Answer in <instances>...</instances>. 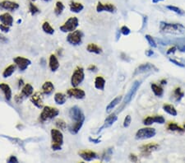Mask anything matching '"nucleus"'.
Here are the masks:
<instances>
[{
  "label": "nucleus",
  "mask_w": 185,
  "mask_h": 163,
  "mask_svg": "<svg viewBox=\"0 0 185 163\" xmlns=\"http://www.w3.org/2000/svg\"><path fill=\"white\" fill-rule=\"evenodd\" d=\"M153 55H154V52H153L152 50H147V52H146V55L148 56V57H151V56H152Z\"/></svg>",
  "instance_id": "5fc2aeb1"
},
{
  "label": "nucleus",
  "mask_w": 185,
  "mask_h": 163,
  "mask_svg": "<svg viewBox=\"0 0 185 163\" xmlns=\"http://www.w3.org/2000/svg\"><path fill=\"white\" fill-rule=\"evenodd\" d=\"M16 66H17V65H15V64H11V65L8 66L5 69L3 70V78H7L11 77V76L14 73L15 70H16Z\"/></svg>",
  "instance_id": "c756f323"
},
{
  "label": "nucleus",
  "mask_w": 185,
  "mask_h": 163,
  "mask_svg": "<svg viewBox=\"0 0 185 163\" xmlns=\"http://www.w3.org/2000/svg\"><path fill=\"white\" fill-rule=\"evenodd\" d=\"M86 50L90 53H93V54H96V55H100L103 52L102 48L100 46H98L97 45L91 43L89 44L86 47Z\"/></svg>",
  "instance_id": "cd10ccee"
},
{
  "label": "nucleus",
  "mask_w": 185,
  "mask_h": 163,
  "mask_svg": "<svg viewBox=\"0 0 185 163\" xmlns=\"http://www.w3.org/2000/svg\"><path fill=\"white\" fill-rule=\"evenodd\" d=\"M159 144L157 143H149V144H145L142 145L140 148V151L141 153L143 156H147V155H150L152 151H156L159 148Z\"/></svg>",
  "instance_id": "2eb2a0df"
},
{
  "label": "nucleus",
  "mask_w": 185,
  "mask_h": 163,
  "mask_svg": "<svg viewBox=\"0 0 185 163\" xmlns=\"http://www.w3.org/2000/svg\"><path fill=\"white\" fill-rule=\"evenodd\" d=\"M55 125L57 128H59V129H61V130H65L67 128V124H66V122H65L63 119H57L55 121Z\"/></svg>",
  "instance_id": "e433bc0d"
},
{
  "label": "nucleus",
  "mask_w": 185,
  "mask_h": 163,
  "mask_svg": "<svg viewBox=\"0 0 185 163\" xmlns=\"http://www.w3.org/2000/svg\"><path fill=\"white\" fill-rule=\"evenodd\" d=\"M152 118V122L154 123H158V124H164L165 119L163 116L161 115H156V116H151Z\"/></svg>",
  "instance_id": "a19ab883"
},
{
  "label": "nucleus",
  "mask_w": 185,
  "mask_h": 163,
  "mask_svg": "<svg viewBox=\"0 0 185 163\" xmlns=\"http://www.w3.org/2000/svg\"><path fill=\"white\" fill-rule=\"evenodd\" d=\"M54 91V86L53 82L50 81H47L42 85V91L43 94L46 95V96H50L53 93Z\"/></svg>",
  "instance_id": "4be33fe9"
},
{
  "label": "nucleus",
  "mask_w": 185,
  "mask_h": 163,
  "mask_svg": "<svg viewBox=\"0 0 185 163\" xmlns=\"http://www.w3.org/2000/svg\"><path fill=\"white\" fill-rule=\"evenodd\" d=\"M120 32L121 34H123V35H128L130 33H131V31H130V29L128 27V26H123L121 27Z\"/></svg>",
  "instance_id": "37998d69"
},
{
  "label": "nucleus",
  "mask_w": 185,
  "mask_h": 163,
  "mask_svg": "<svg viewBox=\"0 0 185 163\" xmlns=\"http://www.w3.org/2000/svg\"><path fill=\"white\" fill-rule=\"evenodd\" d=\"M8 42V40L3 34H0V44H6Z\"/></svg>",
  "instance_id": "a18cd8bd"
},
{
  "label": "nucleus",
  "mask_w": 185,
  "mask_h": 163,
  "mask_svg": "<svg viewBox=\"0 0 185 163\" xmlns=\"http://www.w3.org/2000/svg\"><path fill=\"white\" fill-rule=\"evenodd\" d=\"M153 68H154V69L157 70V68H156L154 65L149 64V63L141 64V65H140V66H139V67H138V68L135 70L134 75H136V74H140V73H146V72H148V71L152 70Z\"/></svg>",
  "instance_id": "6ab92c4d"
},
{
  "label": "nucleus",
  "mask_w": 185,
  "mask_h": 163,
  "mask_svg": "<svg viewBox=\"0 0 185 163\" xmlns=\"http://www.w3.org/2000/svg\"><path fill=\"white\" fill-rule=\"evenodd\" d=\"M89 142L93 143H100L101 142V140L100 138H92L91 137L89 138Z\"/></svg>",
  "instance_id": "603ef678"
},
{
  "label": "nucleus",
  "mask_w": 185,
  "mask_h": 163,
  "mask_svg": "<svg viewBox=\"0 0 185 163\" xmlns=\"http://www.w3.org/2000/svg\"><path fill=\"white\" fill-rule=\"evenodd\" d=\"M67 101V96L66 95H64L62 92H57L54 95V101H55L56 104L58 105H63L65 102Z\"/></svg>",
  "instance_id": "c85d7f7f"
},
{
  "label": "nucleus",
  "mask_w": 185,
  "mask_h": 163,
  "mask_svg": "<svg viewBox=\"0 0 185 163\" xmlns=\"http://www.w3.org/2000/svg\"><path fill=\"white\" fill-rule=\"evenodd\" d=\"M0 90L2 91L4 94V97L8 101H10L12 99V89L10 88V86L7 83L2 82L0 83Z\"/></svg>",
  "instance_id": "a211bd4d"
},
{
  "label": "nucleus",
  "mask_w": 185,
  "mask_h": 163,
  "mask_svg": "<svg viewBox=\"0 0 185 163\" xmlns=\"http://www.w3.org/2000/svg\"><path fill=\"white\" fill-rule=\"evenodd\" d=\"M184 128H185V125H184Z\"/></svg>",
  "instance_id": "e2e57ef3"
},
{
  "label": "nucleus",
  "mask_w": 185,
  "mask_h": 163,
  "mask_svg": "<svg viewBox=\"0 0 185 163\" xmlns=\"http://www.w3.org/2000/svg\"><path fill=\"white\" fill-rule=\"evenodd\" d=\"M79 155L80 157L86 161H91L99 157L96 152L92 151H79Z\"/></svg>",
  "instance_id": "f3484780"
},
{
  "label": "nucleus",
  "mask_w": 185,
  "mask_h": 163,
  "mask_svg": "<svg viewBox=\"0 0 185 163\" xmlns=\"http://www.w3.org/2000/svg\"><path fill=\"white\" fill-rule=\"evenodd\" d=\"M31 2H35V1H37V0H31Z\"/></svg>",
  "instance_id": "680f3d73"
},
{
  "label": "nucleus",
  "mask_w": 185,
  "mask_h": 163,
  "mask_svg": "<svg viewBox=\"0 0 185 163\" xmlns=\"http://www.w3.org/2000/svg\"><path fill=\"white\" fill-rule=\"evenodd\" d=\"M64 8H65L64 4L62 3L61 1L56 2L55 7H54V14H55L56 16H60V15L63 12V11H64Z\"/></svg>",
  "instance_id": "7c9ffc66"
},
{
  "label": "nucleus",
  "mask_w": 185,
  "mask_h": 163,
  "mask_svg": "<svg viewBox=\"0 0 185 163\" xmlns=\"http://www.w3.org/2000/svg\"><path fill=\"white\" fill-rule=\"evenodd\" d=\"M151 88V90L156 96H162L164 90H163V88L161 87H160V86L155 84V83H152Z\"/></svg>",
  "instance_id": "72a5a7b5"
},
{
  "label": "nucleus",
  "mask_w": 185,
  "mask_h": 163,
  "mask_svg": "<svg viewBox=\"0 0 185 163\" xmlns=\"http://www.w3.org/2000/svg\"><path fill=\"white\" fill-rule=\"evenodd\" d=\"M166 8L169 9L170 11H172V12H175L177 14L179 15H184V11H183L182 9L179 8L176 6H172V5H168L166 6Z\"/></svg>",
  "instance_id": "4c0bfd02"
},
{
  "label": "nucleus",
  "mask_w": 185,
  "mask_h": 163,
  "mask_svg": "<svg viewBox=\"0 0 185 163\" xmlns=\"http://www.w3.org/2000/svg\"><path fill=\"white\" fill-rule=\"evenodd\" d=\"M131 122H132V117L131 115H127L124 119V121H123V127L124 128H128L129 127V125H131Z\"/></svg>",
  "instance_id": "79ce46f5"
},
{
  "label": "nucleus",
  "mask_w": 185,
  "mask_h": 163,
  "mask_svg": "<svg viewBox=\"0 0 185 163\" xmlns=\"http://www.w3.org/2000/svg\"><path fill=\"white\" fill-rule=\"evenodd\" d=\"M31 101L33 105L36 106L39 109H42L44 107V103H43V94L41 92H35V94H32L31 96Z\"/></svg>",
  "instance_id": "4468645a"
},
{
  "label": "nucleus",
  "mask_w": 185,
  "mask_h": 163,
  "mask_svg": "<svg viewBox=\"0 0 185 163\" xmlns=\"http://www.w3.org/2000/svg\"><path fill=\"white\" fill-rule=\"evenodd\" d=\"M160 29L165 34L174 35H185V26L179 23H168L161 22L160 24Z\"/></svg>",
  "instance_id": "f257e3e1"
},
{
  "label": "nucleus",
  "mask_w": 185,
  "mask_h": 163,
  "mask_svg": "<svg viewBox=\"0 0 185 163\" xmlns=\"http://www.w3.org/2000/svg\"><path fill=\"white\" fill-rule=\"evenodd\" d=\"M177 50L176 47H172V48H170V50L167 51V55H170V54H174V53Z\"/></svg>",
  "instance_id": "864d4df0"
},
{
  "label": "nucleus",
  "mask_w": 185,
  "mask_h": 163,
  "mask_svg": "<svg viewBox=\"0 0 185 163\" xmlns=\"http://www.w3.org/2000/svg\"><path fill=\"white\" fill-rule=\"evenodd\" d=\"M69 9L72 12L74 13H79L84 9L83 4L78 2H75V1H71L69 3Z\"/></svg>",
  "instance_id": "b1692460"
},
{
  "label": "nucleus",
  "mask_w": 185,
  "mask_h": 163,
  "mask_svg": "<svg viewBox=\"0 0 185 163\" xmlns=\"http://www.w3.org/2000/svg\"><path fill=\"white\" fill-rule=\"evenodd\" d=\"M8 162L9 163H18V159L17 158V157L16 156H11V157H9L8 159Z\"/></svg>",
  "instance_id": "de8ad7c7"
},
{
  "label": "nucleus",
  "mask_w": 185,
  "mask_h": 163,
  "mask_svg": "<svg viewBox=\"0 0 185 163\" xmlns=\"http://www.w3.org/2000/svg\"><path fill=\"white\" fill-rule=\"evenodd\" d=\"M51 138H52V144L62 146L63 144V134L60 130L52 128L50 131Z\"/></svg>",
  "instance_id": "9d476101"
},
{
  "label": "nucleus",
  "mask_w": 185,
  "mask_h": 163,
  "mask_svg": "<svg viewBox=\"0 0 185 163\" xmlns=\"http://www.w3.org/2000/svg\"><path fill=\"white\" fill-rule=\"evenodd\" d=\"M44 2H50V1H51V0H44Z\"/></svg>",
  "instance_id": "052dcab7"
},
{
  "label": "nucleus",
  "mask_w": 185,
  "mask_h": 163,
  "mask_svg": "<svg viewBox=\"0 0 185 163\" xmlns=\"http://www.w3.org/2000/svg\"><path fill=\"white\" fill-rule=\"evenodd\" d=\"M84 124V121H76L74 124H72L68 126V131L72 134H77L78 132L81 130V128H82Z\"/></svg>",
  "instance_id": "412c9836"
},
{
  "label": "nucleus",
  "mask_w": 185,
  "mask_h": 163,
  "mask_svg": "<svg viewBox=\"0 0 185 163\" xmlns=\"http://www.w3.org/2000/svg\"><path fill=\"white\" fill-rule=\"evenodd\" d=\"M166 82H166V80H162V81L161 82V83L162 85L166 84Z\"/></svg>",
  "instance_id": "13d9d810"
},
{
  "label": "nucleus",
  "mask_w": 185,
  "mask_h": 163,
  "mask_svg": "<svg viewBox=\"0 0 185 163\" xmlns=\"http://www.w3.org/2000/svg\"><path fill=\"white\" fill-rule=\"evenodd\" d=\"M140 86H141V82L140 81H135L132 83V88H131L129 91L128 92V94H127L126 96H125V99H124V101H123V106L128 105V104L132 101L133 96H135L137 91L138 90V88H140Z\"/></svg>",
  "instance_id": "6e6552de"
},
{
  "label": "nucleus",
  "mask_w": 185,
  "mask_h": 163,
  "mask_svg": "<svg viewBox=\"0 0 185 163\" xmlns=\"http://www.w3.org/2000/svg\"><path fill=\"white\" fill-rule=\"evenodd\" d=\"M105 87V80L103 77H96L95 79V88L98 90H104Z\"/></svg>",
  "instance_id": "bb28decb"
},
{
  "label": "nucleus",
  "mask_w": 185,
  "mask_h": 163,
  "mask_svg": "<svg viewBox=\"0 0 185 163\" xmlns=\"http://www.w3.org/2000/svg\"><path fill=\"white\" fill-rule=\"evenodd\" d=\"M42 30L44 31V33H46L48 35H54V32H55V30L54 29L48 22H45L43 23V25H42Z\"/></svg>",
  "instance_id": "2f4dec72"
},
{
  "label": "nucleus",
  "mask_w": 185,
  "mask_h": 163,
  "mask_svg": "<svg viewBox=\"0 0 185 163\" xmlns=\"http://www.w3.org/2000/svg\"><path fill=\"white\" fill-rule=\"evenodd\" d=\"M96 11L98 12H110V13H114L116 11V8L112 3H102L99 2L97 3Z\"/></svg>",
  "instance_id": "f8f14e48"
},
{
  "label": "nucleus",
  "mask_w": 185,
  "mask_h": 163,
  "mask_svg": "<svg viewBox=\"0 0 185 163\" xmlns=\"http://www.w3.org/2000/svg\"><path fill=\"white\" fill-rule=\"evenodd\" d=\"M68 115H69L71 119L75 121V122H76V121H85V115H84L82 110L77 105H74L73 107H71L69 109Z\"/></svg>",
  "instance_id": "0eeeda50"
},
{
  "label": "nucleus",
  "mask_w": 185,
  "mask_h": 163,
  "mask_svg": "<svg viewBox=\"0 0 185 163\" xmlns=\"http://www.w3.org/2000/svg\"><path fill=\"white\" fill-rule=\"evenodd\" d=\"M85 78V73H84V68L82 67H77L74 70L73 73L71 78V84L73 88L78 87L82 83L83 80Z\"/></svg>",
  "instance_id": "7ed1b4c3"
},
{
  "label": "nucleus",
  "mask_w": 185,
  "mask_h": 163,
  "mask_svg": "<svg viewBox=\"0 0 185 163\" xmlns=\"http://www.w3.org/2000/svg\"><path fill=\"white\" fill-rule=\"evenodd\" d=\"M129 160L132 162H137L138 160V157L135 154H130L129 155Z\"/></svg>",
  "instance_id": "8fccbe9b"
},
{
  "label": "nucleus",
  "mask_w": 185,
  "mask_h": 163,
  "mask_svg": "<svg viewBox=\"0 0 185 163\" xmlns=\"http://www.w3.org/2000/svg\"><path fill=\"white\" fill-rule=\"evenodd\" d=\"M170 61L171 63H173V64H175V65H177V66H179V67H184V64H183L182 63H180V62L176 61V60H174V59H171V58H170Z\"/></svg>",
  "instance_id": "3c124183"
},
{
  "label": "nucleus",
  "mask_w": 185,
  "mask_h": 163,
  "mask_svg": "<svg viewBox=\"0 0 185 163\" xmlns=\"http://www.w3.org/2000/svg\"><path fill=\"white\" fill-rule=\"evenodd\" d=\"M29 12L31 16H35L41 12V10L35 6L32 2H29Z\"/></svg>",
  "instance_id": "c9c22d12"
},
{
  "label": "nucleus",
  "mask_w": 185,
  "mask_h": 163,
  "mask_svg": "<svg viewBox=\"0 0 185 163\" xmlns=\"http://www.w3.org/2000/svg\"><path fill=\"white\" fill-rule=\"evenodd\" d=\"M13 18L12 16L8 12H5L0 15V22L3 25H6L8 26H12L13 24Z\"/></svg>",
  "instance_id": "aec40b11"
},
{
  "label": "nucleus",
  "mask_w": 185,
  "mask_h": 163,
  "mask_svg": "<svg viewBox=\"0 0 185 163\" xmlns=\"http://www.w3.org/2000/svg\"><path fill=\"white\" fill-rule=\"evenodd\" d=\"M33 92H34V88L30 83H27L23 86V88L21 89V95L25 97H29V96H32Z\"/></svg>",
  "instance_id": "393cba45"
},
{
  "label": "nucleus",
  "mask_w": 185,
  "mask_h": 163,
  "mask_svg": "<svg viewBox=\"0 0 185 163\" xmlns=\"http://www.w3.org/2000/svg\"><path fill=\"white\" fill-rule=\"evenodd\" d=\"M163 110H164L166 113L172 115V116H176L177 114H178L177 113V111L175 110V108L171 105H167V104H166V105H163Z\"/></svg>",
  "instance_id": "473e14b6"
},
{
  "label": "nucleus",
  "mask_w": 185,
  "mask_h": 163,
  "mask_svg": "<svg viewBox=\"0 0 185 163\" xmlns=\"http://www.w3.org/2000/svg\"><path fill=\"white\" fill-rule=\"evenodd\" d=\"M18 8H19V4L14 1L3 0L2 2H0V9L1 10H7V11L14 12Z\"/></svg>",
  "instance_id": "9b49d317"
},
{
  "label": "nucleus",
  "mask_w": 185,
  "mask_h": 163,
  "mask_svg": "<svg viewBox=\"0 0 185 163\" xmlns=\"http://www.w3.org/2000/svg\"><path fill=\"white\" fill-rule=\"evenodd\" d=\"M0 30H1L3 32L7 33V32H8L9 31H10V26H6V25L1 24V25H0Z\"/></svg>",
  "instance_id": "c03bdc74"
},
{
  "label": "nucleus",
  "mask_w": 185,
  "mask_h": 163,
  "mask_svg": "<svg viewBox=\"0 0 185 163\" xmlns=\"http://www.w3.org/2000/svg\"><path fill=\"white\" fill-rule=\"evenodd\" d=\"M83 32L80 30H75L73 32H69V34L67 36V41L68 44L72 45H79L82 44V39H83Z\"/></svg>",
  "instance_id": "39448f33"
},
{
  "label": "nucleus",
  "mask_w": 185,
  "mask_h": 163,
  "mask_svg": "<svg viewBox=\"0 0 185 163\" xmlns=\"http://www.w3.org/2000/svg\"><path fill=\"white\" fill-rule=\"evenodd\" d=\"M122 99H123V96H121L115 97V99L109 102V105H107V107H106V112H107V113H109L113 109H115V106H117V105L120 103Z\"/></svg>",
  "instance_id": "a878e982"
},
{
  "label": "nucleus",
  "mask_w": 185,
  "mask_h": 163,
  "mask_svg": "<svg viewBox=\"0 0 185 163\" xmlns=\"http://www.w3.org/2000/svg\"><path fill=\"white\" fill-rule=\"evenodd\" d=\"M183 96H184V93H183V91L181 90L180 88H176L174 90V96H175V99H176L177 101H179L183 97Z\"/></svg>",
  "instance_id": "58836bf2"
},
{
  "label": "nucleus",
  "mask_w": 185,
  "mask_h": 163,
  "mask_svg": "<svg viewBox=\"0 0 185 163\" xmlns=\"http://www.w3.org/2000/svg\"><path fill=\"white\" fill-rule=\"evenodd\" d=\"M67 94L71 97H73L75 99L82 100L86 96V93L82 89L77 88H73L68 89L67 91Z\"/></svg>",
  "instance_id": "ddd939ff"
},
{
  "label": "nucleus",
  "mask_w": 185,
  "mask_h": 163,
  "mask_svg": "<svg viewBox=\"0 0 185 163\" xmlns=\"http://www.w3.org/2000/svg\"><path fill=\"white\" fill-rule=\"evenodd\" d=\"M49 67L52 72H55L59 69V62L58 58L54 55H51L50 56V60H49Z\"/></svg>",
  "instance_id": "5701e85b"
},
{
  "label": "nucleus",
  "mask_w": 185,
  "mask_h": 163,
  "mask_svg": "<svg viewBox=\"0 0 185 163\" xmlns=\"http://www.w3.org/2000/svg\"><path fill=\"white\" fill-rule=\"evenodd\" d=\"M79 26V20L76 17H71L65 22V23L59 27L60 31L63 32H72L75 31Z\"/></svg>",
  "instance_id": "20e7f679"
},
{
  "label": "nucleus",
  "mask_w": 185,
  "mask_h": 163,
  "mask_svg": "<svg viewBox=\"0 0 185 163\" xmlns=\"http://www.w3.org/2000/svg\"><path fill=\"white\" fill-rule=\"evenodd\" d=\"M22 86H24V81L23 79L20 78L18 80V87L21 88V87H22Z\"/></svg>",
  "instance_id": "6e6d98bb"
},
{
  "label": "nucleus",
  "mask_w": 185,
  "mask_h": 163,
  "mask_svg": "<svg viewBox=\"0 0 185 163\" xmlns=\"http://www.w3.org/2000/svg\"><path fill=\"white\" fill-rule=\"evenodd\" d=\"M156 134L155 128H140L136 133L135 138L137 140H144L148 139L151 138H153Z\"/></svg>",
  "instance_id": "423d86ee"
},
{
  "label": "nucleus",
  "mask_w": 185,
  "mask_h": 163,
  "mask_svg": "<svg viewBox=\"0 0 185 163\" xmlns=\"http://www.w3.org/2000/svg\"><path fill=\"white\" fill-rule=\"evenodd\" d=\"M15 64L17 65V67L21 70V71H25L27 68L29 67L30 65L31 64V61L30 60L29 58H24V57H21V56H18L15 57L13 58Z\"/></svg>",
  "instance_id": "1a4fd4ad"
},
{
  "label": "nucleus",
  "mask_w": 185,
  "mask_h": 163,
  "mask_svg": "<svg viewBox=\"0 0 185 163\" xmlns=\"http://www.w3.org/2000/svg\"><path fill=\"white\" fill-rule=\"evenodd\" d=\"M87 70H88V71H90V72H94V73H96V72H97V71H98V68H97V67L96 66V65H93V64H91V65H90V66L87 68Z\"/></svg>",
  "instance_id": "09e8293b"
},
{
  "label": "nucleus",
  "mask_w": 185,
  "mask_h": 163,
  "mask_svg": "<svg viewBox=\"0 0 185 163\" xmlns=\"http://www.w3.org/2000/svg\"><path fill=\"white\" fill-rule=\"evenodd\" d=\"M24 97L21 95H17V96H15L14 97V100L15 101L17 102L18 104H19V103H21V102H22V101H23Z\"/></svg>",
  "instance_id": "49530a36"
},
{
  "label": "nucleus",
  "mask_w": 185,
  "mask_h": 163,
  "mask_svg": "<svg viewBox=\"0 0 185 163\" xmlns=\"http://www.w3.org/2000/svg\"><path fill=\"white\" fill-rule=\"evenodd\" d=\"M145 38H146V40H147V42H148V44L150 45L151 46L153 47V48H156V47L157 46L156 41H155L154 39H153L152 36H151L150 35H145Z\"/></svg>",
  "instance_id": "ea45409f"
},
{
  "label": "nucleus",
  "mask_w": 185,
  "mask_h": 163,
  "mask_svg": "<svg viewBox=\"0 0 185 163\" xmlns=\"http://www.w3.org/2000/svg\"><path fill=\"white\" fill-rule=\"evenodd\" d=\"M21 22H22V21H21V19H19V20H18V24L21 23Z\"/></svg>",
  "instance_id": "bf43d9fd"
},
{
  "label": "nucleus",
  "mask_w": 185,
  "mask_h": 163,
  "mask_svg": "<svg viewBox=\"0 0 185 163\" xmlns=\"http://www.w3.org/2000/svg\"><path fill=\"white\" fill-rule=\"evenodd\" d=\"M118 119V116L115 113L111 114V115H109V116L107 117L105 119V122H104V125H103L101 127H100V128H99V130L97 131V134H99L101 130H103L104 128H109V127H110V126H112L114 124H115V122H116V120Z\"/></svg>",
  "instance_id": "dca6fc26"
},
{
  "label": "nucleus",
  "mask_w": 185,
  "mask_h": 163,
  "mask_svg": "<svg viewBox=\"0 0 185 163\" xmlns=\"http://www.w3.org/2000/svg\"><path fill=\"white\" fill-rule=\"evenodd\" d=\"M167 128L170 130V131H177V132H180V133H183L184 132V129L182 128L180 126H179L177 124L175 123H170L167 126Z\"/></svg>",
  "instance_id": "f704fd0d"
},
{
  "label": "nucleus",
  "mask_w": 185,
  "mask_h": 163,
  "mask_svg": "<svg viewBox=\"0 0 185 163\" xmlns=\"http://www.w3.org/2000/svg\"><path fill=\"white\" fill-rule=\"evenodd\" d=\"M162 1H164V0H152V3H159V2H162Z\"/></svg>",
  "instance_id": "4d7b16f0"
},
{
  "label": "nucleus",
  "mask_w": 185,
  "mask_h": 163,
  "mask_svg": "<svg viewBox=\"0 0 185 163\" xmlns=\"http://www.w3.org/2000/svg\"><path fill=\"white\" fill-rule=\"evenodd\" d=\"M59 115V111L57 108L51 106H44L42 112L40 115V121L42 123L54 119Z\"/></svg>",
  "instance_id": "f03ea898"
}]
</instances>
